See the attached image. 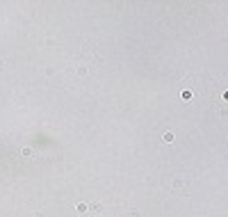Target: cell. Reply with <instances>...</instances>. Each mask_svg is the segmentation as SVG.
<instances>
[{"mask_svg": "<svg viewBox=\"0 0 228 217\" xmlns=\"http://www.w3.org/2000/svg\"><path fill=\"white\" fill-rule=\"evenodd\" d=\"M21 155H23L25 160H30V158H32V155H34V151H32V149H30V146H23V149H21Z\"/></svg>", "mask_w": 228, "mask_h": 217, "instance_id": "6da1fadb", "label": "cell"}, {"mask_svg": "<svg viewBox=\"0 0 228 217\" xmlns=\"http://www.w3.org/2000/svg\"><path fill=\"white\" fill-rule=\"evenodd\" d=\"M162 139L166 142V144H169V142H173V133H171V130H166V133L162 135Z\"/></svg>", "mask_w": 228, "mask_h": 217, "instance_id": "7a4b0ae2", "label": "cell"}, {"mask_svg": "<svg viewBox=\"0 0 228 217\" xmlns=\"http://www.w3.org/2000/svg\"><path fill=\"white\" fill-rule=\"evenodd\" d=\"M100 208H103V206H100V203H94V206H89V210H91V213H94V215H96V213H100Z\"/></svg>", "mask_w": 228, "mask_h": 217, "instance_id": "3957f363", "label": "cell"}, {"mask_svg": "<svg viewBox=\"0 0 228 217\" xmlns=\"http://www.w3.org/2000/svg\"><path fill=\"white\" fill-rule=\"evenodd\" d=\"M87 73H89L87 66H78V76H87Z\"/></svg>", "mask_w": 228, "mask_h": 217, "instance_id": "277c9868", "label": "cell"}, {"mask_svg": "<svg viewBox=\"0 0 228 217\" xmlns=\"http://www.w3.org/2000/svg\"><path fill=\"white\" fill-rule=\"evenodd\" d=\"M87 210H89L87 203H78V213H87Z\"/></svg>", "mask_w": 228, "mask_h": 217, "instance_id": "5b68a950", "label": "cell"}, {"mask_svg": "<svg viewBox=\"0 0 228 217\" xmlns=\"http://www.w3.org/2000/svg\"><path fill=\"white\" fill-rule=\"evenodd\" d=\"M183 185H185V183H183L180 178H176V181H173V187H183Z\"/></svg>", "mask_w": 228, "mask_h": 217, "instance_id": "8992f818", "label": "cell"}, {"mask_svg": "<svg viewBox=\"0 0 228 217\" xmlns=\"http://www.w3.org/2000/svg\"><path fill=\"white\" fill-rule=\"evenodd\" d=\"M32 217H43V215H41V213H34V215Z\"/></svg>", "mask_w": 228, "mask_h": 217, "instance_id": "52a82bcc", "label": "cell"}]
</instances>
